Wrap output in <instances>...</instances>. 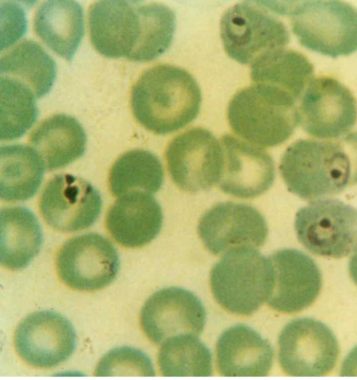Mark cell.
I'll return each mask as SVG.
<instances>
[{
  "label": "cell",
  "instance_id": "cell-1",
  "mask_svg": "<svg viewBox=\"0 0 357 380\" xmlns=\"http://www.w3.org/2000/svg\"><path fill=\"white\" fill-rule=\"evenodd\" d=\"M281 176L289 192L306 200L357 184V132L336 140L299 139L284 151Z\"/></svg>",
  "mask_w": 357,
  "mask_h": 380
},
{
  "label": "cell",
  "instance_id": "cell-2",
  "mask_svg": "<svg viewBox=\"0 0 357 380\" xmlns=\"http://www.w3.org/2000/svg\"><path fill=\"white\" fill-rule=\"evenodd\" d=\"M201 104V91L193 76L170 64L146 70L131 91L135 118L158 135L171 133L189 124L198 115Z\"/></svg>",
  "mask_w": 357,
  "mask_h": 380
},
{
  "label": "cell",
  "instance_id": "cell-3",
  "mask_svg": "<svg viewBox=\"0 0 357 380\" xmlns=\"http://www.w3.org/2000/svg\"><path fill=\"white\" fill-rule=\"evenodd\" d=\"M296 101L278 88L254 84L234 95L228 122L245 141L259 147L275 146L287 140L299 123Z\"/></svg>",
  "mask_w": 357,
  "mask_h": 380
},
{
  "label": "cell",
  "instance_id": "cell-4",
  "mask_svg": "<svg viewBox=\"0 0 357 380\" xmlns=\"http://www.w3.org/2000/svg\"><path fill=\"white\" fill-rule=\"evenodd\" d=\"M275 13L291 15L292 31L306 48L331 57L357 50V9L339 1H312L278 5Z\"/></svg>",
  "mask_w": 357,
  "mask_h": 380
},
{
  "label": "cell",
  "instance_id": "cell-5",
  "mask_svg": "<svg viewBox=\"0 0 357 380\" xmlns=\"http://www.w3.org/2000/svg\"><path fill=\"white\" fill-rule=\"evenodd\" d=\"M210 284L215 301L225 310L238 315H252L269 296V257L252 247L231 250L213 266Z\"/></svg>",
  "mask_w": 357,
  "mask_h": 380
},
{
  "label": "cell",
  "instance_id": "cell-6",
  "mask_svg": "<svg viewBox=\"0 0 357 380\" xmlns=\"http://www.w3.org/2000/svg\"><path fill=\"white\" fill-rule=\"evenodd\" d=\"M220 36L227 55L242 64H252L264 53L284 48L290 39L284 24L263 1L229 8L221 18Z\"/></svg>",
  "mask_w": 357,
  "mask_h": 380
},
{
  "label": "cell",
  "instance_id": "cell-7",
  "mask_svg": "<svg viewBox=\"0 0 357 380\" xmlns=\"http://www.w3.org/2000/svg\"><path fill=\"white\" fill-rule=\"evenodd\" d=\"M295 231L311 253L344 257L357 251V208L336 199L313 201L297 211Z\"/></svg>",
  "mask_w": 357,
  "mask_h": 380
},
{
  "label": "cell",
  "instance_id": "cell-8",
  "mask_svg": "<svg viewBox=\"0 0 357 380\" xmlns=\"http://www.w3.org/2000/svg\"><path fill=\"white\" fill-rule=\"evenodd\" d=\"M167 167L181 190L196 193L218 183L224 162L221 142L209 130L192 128L175 137L165 151Z\"/></svg>",
  "mask_w": 357,
  "mask_h": 380
},
{
  "label": "cell",
  "instance_id": "cell-9",
  "mask_svg": "<svg viewBox=\"0 0 357 380\" xmlns=\"http://www.w3.org/2000/svg\"><path fill=\"white\" fill-rule=\"evenodd\" d=\"M279 362L294 377H318L330 372L339 356L338 342L324 323L312 318L291 321L278 339Z\"/></svg>",
  "mask_w": 357,
  "mask_h": 380
},
{
  "label": "cell",
  "instance_id": "cell-10",
  "mask_svg": "<svg viewBox=\"0 0 357 380\" xmlns=\"http://www.w3.org/2000/svg\"><path fill=\"white\" fill-rule=\"evenodd\" d=\"M120 267L113 243L98 233L77 236L67 241L56 257L60 279L79 291H95L111 284Z\"/></svg>",
  "mask_w": 357,
  "mask_h": 380
},
{
  "label": "cell",
  "instance_id": "cell-11",
  "mask_svg": "<svg viewBox=\"0 0 357 380\" xmlns=\"http://www.w3.org/2000/svg\"><path fill=\"white\" fill-rule=\"evenodd\" d=\"M102 206L100 192L89 181L70 174L52 178L40 195L39 207L47 224L61 232L92 226Z\"/></svg>",
  "mask_w": 357,
  "mask_h": 380
},
{
  "label": "cell",
  "instance_id": "cell-12",
  "mask_svg": "<svg viewBox=\"0 0 357 380\" xmlns=\"http://www.w3.org/2000/svg\"><path fill=\"white\" fill-rule=\"evenodd\" d=\"M299 123L309 135L335 138L347 134L357 121V102L342 83L320 77L309 83L298 109Z\"/></svg>",
  "mask_w": 357,
  "mask_h": 380
},
{
  "label": "cell",
  "instance_id": "cell-13",
  "mask_svg": "<svg viewBox=\"0 0 357 380\" xmlns=\"http://www.w3.org/2000/svg\"><path fill=\"white\" fill-rule=\"evenodd\" d=\"M72 324L53 310H40L17 326L14 343L20 358L37 368H52L66 361L76 347Z\"/></svg>",
  "mask_w": 357,
  "mask_h": 380
},
{
  "label": "cell",
  "instance_id": "cell-14",
  "mask_svg": "<svg viewBox=\"0 0 357 380\" xmlns=\"http://www.w3.org/2000/svg\"><path fill=\"white\" fill-rule=\"evenodd\" d=\"M197 229L206 248L215 255L242 247H261L268 233L266 222L257 209L232 202L218 203L207 210Z\"/></svg>",
  "mask_w": 357,
  "mask_h": 380
},
{
  "label": "cell",
  "instance_id": "cell-15",
  "mask_svg": "<svg viewBox=\"0 0 357 380\" xmlns=\"http://www.w3.org/2000/svg\"><path fill=\"white\" fill-rule=\"evenodd\" d=\"M206 320V310L198 297L176 287L163 288L153 294L140 313L143 331L157 344L181 334L198 335L202 333Z\"/></svg>",
  "mask_w": 357,
  "mask_h": 380
},
{
  "label": "cell",
  "instance_id": "cell-16",
  "mask_svg": "<svg viewBox=\"0 0 357 380\" xmlns=\"http://www.w3.org/2000/svg\"><path fill=\"white\" fill-rule=\"evenodd\" d=\"M271 284L268 305L284 313L308 307L317 299L322 278L316 262L304 252L291 248L279 250L268 257Z\"/></svg>",
  "mask_w": 357,
  "mask_h": 380
},
{
  "label": "cell",
  "instance_id": "cell-17",
  "mask_svg": "<svg viewBox=\"0 0 357 380\" xmlns=\"http://www.w3.org/2000/svg\"><path fill=\"white\" fill-rule=\"evenodd\" d=\"M223 167L218 181L226 194L249 199L264 193L275 179V165L261 147L230 135L221 138Z\"/></svg>",
  "mask_w": 357,
  "mask_h": 380
},
{
  "label": "cell",
  "instance_id": "cell-18",
  "mask_svg": "<svg viewBox=\"0 0 357 380\" xmlns=\"http://www.w3.org/2000/svg\"><path fill=\"white\" fill-rule=\"evenodd\" d=\"M138 1H100L89 12L90 38L94 48L109 58L131 60L139 42L142 22Z\"/></svg>",
  "mask_w": 357,
  "mask_h": 380
},
{
  "label": "cell",
  "instance_id": "cell-19",
  "mask_svg": "<svg viewBox=\"0 0 357 380\" xmlns=\"http://www.w3.org/2000/svg\"><path fill=\"white\" fill-rule=\"evenodd\" d=\"M162 221L160 205L151 194L144 192L120 197L108 210L105 219L112 237L128 248L151 243L160 233Z\"/></svg>",
  "mask_w": 357,
  "mask_h": 380
},
{
  "label": "cell",
  "instance_id": "cell-20",
  "mask_svg": "<svg viewBox=\"0 0 357 380\" xmlns=\"http://www.w3.org/2000/svg\"><path fill=\"white\" fill-rule=\"evenodd\" d=\"M273 349L269 342L244 324L225 330L216 344V363L225 377H264L271 369Z\"/></svg>",
  "mask_w": 357,
  "mask_h": 380
},
{
  "label": "cell",
  "instance_id": "cell-21",
  "mask_svg": "<svg viewBox=\"0 0 357 380\" xmlns=\"http://www.w3.org/2000/svg\"><path fill=\"white\" fill-rule=\"evenodd\" d=\"M29 142L47 171L64 167L82 156L86 135L79 122L66 114L41 121L31 132Z\"/></svg>",
  "mask_w": 357,
  "mask_h": 380
},
{
  "label": "cell",
  "instance_id": "cell-22",
  "mask_svg": "<svg viewBox=\"0 0 357 380\" xmlns=\"http://www.w3.org/2000/svg\"><path fill=\"white\" fill-rule=\"evenodd\" d=\"M34 30L52 51L70 61L84 36L83 9L75 1H47L36 10Z\"/></svg>",
  "mask_w": 357,
  "mask_h": 380
},
{
  "label": "cell",
  "instance_id": "cell-23",
  "mask_svg": "<svg viewBox=\"0 0 357 380\" xmlns=\"http://www.w3.org/2000/svg\"><path fill=\"white\" fill-rule=\"evenodd\" d=\"M1 264L11 271L27 267L38 254L43 241L40 223L29 208L1 209Z\"/></svg>",
  "mask_w": 357,
  "mask_h": 380
},
{
  "label": "cell",
  "instance_id": "cell-24",
  "mask_svg": "<svg viewBox=\"0 0 357 380\" xmlns=\"http://www.w3.org/2000/svg\"><path fill=\"white\" fill-rule=\"evenodd\" d=\"M44 168L40 156L33 147L24 144L1 146V199L6 202L31 199L43 182Z\"/></svg>",
  "mask_w": 357,
  "mask_h": 380
},
{
  "label": "cell",
  "instance_id": "cell-25",
  "mask_svg": "<svg viewBox=\"0 0 357 380\" xmlns=\"http://www.w3.org/2000/svg\"><path fill=\"white\" fill-rule=\"evenodd\" d=\"M314 73L313 66L303 54L284 48L270 51L252 64L250 76L255 84L278 88L299 100Z\"/></svg>",
  "mask_w": 357,
  "mask_h": 380
},
{
  "label": "cell",
  "instance_id": "cell-26",
  "mask_svg": "<svg viewBox=\"0 0 357 380\" xmlns=\"http://www.w3.org/2000/svg\"><path fill=\"white\" fill-rule=\"evenodd\" d=\"M0 75L22 82L40 98L51 90L56 65L38 43L25 39L1 56Z\"/></svg>",
  "mask_w": 357,
  "mask_h": 380
},
{
  "label": "cell",
  "instance_id": "cell-27",
  "mask_svg": "<svg viewBox=\"0 0 357 380\" xmlns=\"http://www.w3.org/2000/svg\"><path fill=\"white\" fill-rule=\"evenodd\" d=\"M164 172L159 158L144 149H134L121 155L113 164L109 174V187L115 197L132 192L149 194L162 187Z\"/></svg>",
  "mask_w": 357,
  "mask_h": 380
},
{
  "label": "cell",
  "instance_id": "cell-28",
  "mask_svg": "<svg viewBox=\"0 0 357 380\" xmlns=\"http://www.w3.org/2000/svg\"><path fill=\"white\" fill-rule=\"evenodd\" d=\"M158 365L165 377L212 375L211 351L192 334H181L165 340L159 351Z\"/></svg>",
  "mask_w": 357,
  "mask_h": 380
},
{
  "label": "cell",
  "instance_id": "cell-29",
  "mask_svg": "<svg viewBox=\"0 0 357 380\" xmlns=\"http://www.w3.org/2000/svg\"><path fill=\"white\" fill-rule=\"evenodd\" d=\"M1 140L23 136L36 122L38 110L36 96L22 82L1 76Z\"/></svg>",
  "mask_w": 357,
  "mask_h": 380
},
{
  "label": "cell",
  "instance_id": "cell-30",
  "mask_svg": "<svg viewBox=\"0 0 357 380\" xmlns=\"http://www.w3.org/2000/svg\"><path fill=\"white\" fill-rule=\"evenodd\" d=\"M96 376H155L150 358L139 349L130 347L113 349L100 360Z\"/></svg>",
  "mask_w": 357,
  "mask_h": 380
},
{
  "label": "cell",
  "instance_id": "cell-31",
  "mask_svg": "<svg viewBox=\"0 0 357 380\" xmlns=\"http://www.w3.org/2000/svg\"><path fill=\"white\" fill-rule=\"evenodd\" d=\"M342 376H357V346L347 355L343 362Z\"/></svg>",
  "mask_w": 357,
  "mask_h": 380
},
{
  "label": "cell",
  "instance_id": "cell-32",
  "mask_svg": "<svg viewBox=\"0 0 357 380\" xmlns=\"http://www.w3.org/2000/svg\"><path fill=\"white\" fill-rule=\"evenodd\" d=\"M349 271L353 281L357 285V251L354 252L349 259Z\"/></svg>",
  "mask_w": 357,
  "mask_h": 380
}]
</instances>
